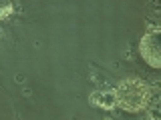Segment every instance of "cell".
<instances>
[{
    "instance_id": "4",
    "label": "cell",
    "mask_w": 161,
    "mask_h": 120,
    "mask_svg": "<svg viewBox=\"0 0 161 120\" xmlns=\"http://www.w3.org/2000/svg\"><path fill=\"white\" fill-rule=\"evenodd\" d=\"M12 12V2H0V18L8 16Z\"/></svg>"
},
{
    "instance_id": "5",
    "label": "cell",
    "mask_w": 161,
    "mask_h": 120,
    "mask_svg": "<svg viewBox=\"0 0 161 120\" xmlns=\"http://www.w3.org/2000/svg\"><path fill=\"white\" fill-rule=\"evenodd\" d=\"M149 120H161V108H151L149 110Z\"/></svg>"
},
{
    "instance_id": "2",
    "label": "cell",
    "mask_w": 161,
    "mask_h": 120,
    "mask_svg": "<svg viewBox=\"0 0 161 120\" xmlns=\"http://www.w3.org/2000/svg\"><path fill=\"white\" fill-rule=\"evenodd\" d=\"M139 52L151 68H161V28H153L141 38Z\"/></svg>"
},
{
    "instance_id": "6",
    "label": "cell",
    "mask_w": 161,
    "mask_h": 120,
    "mask_svg": "<svg viewBox=\"0 0 161 120\" xmlns=\"http://www.w3.org/2000/svg\"><path fill=\"white\" fill-rule=\"evenodd\" d=\"M0 34H2V28H0Z\"/></svg>"
},
{
    "instance_id": "3",
    "label": "cell",
    "mask_w": 161,
    "mask_h": 120,
    "mask_svg": "<svg viewBox=\"0 0 161 120\" xmlns=\"http://www.w3.org/2000/svg\"><path fill=\"white\" fill-rule=\"evenodd\" d=\"M89 98H91L93 106H99V108H105V110H113L117 106V94H115V90H97Z\"/></svg>"
},
{
    "instance_id": "1",
    "label": "cell",
    "mask_w": 161,
    "mask_h": 120,
    "mask_svg": "<svg viewBox=\"0 0 161 120\" xmlns=\"http://www.w3.org/2000/svg\"><path fill=\"white\" fill-rule=\"evenodd\" d=\"M115 94H117V106H121L127 112H139V110L147 106L151 88L143 80L129 78V80L119 82V86L115 88Z\"/></svg>"
}]
</instances>
